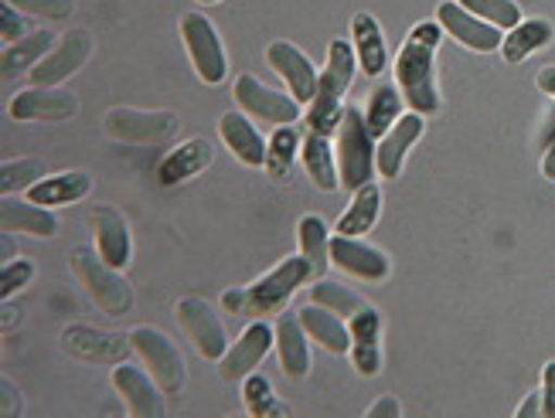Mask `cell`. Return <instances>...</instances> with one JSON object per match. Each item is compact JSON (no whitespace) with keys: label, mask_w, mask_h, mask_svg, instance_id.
Listing matches in <instances>:
<instances>
[{"label":"cell","mask_w":555,"mask_h":418,"mask_svg":"<svg viewBox=\"0 0 555 418\" xmlns=\"http://www.w3.org/2000/svg\"><path fill=\"white\" fill-rule=\"evenodd\" d=\"M62 351L72 354L82 364H124L130 361L133 343L124 334H109V330H95L89 324H72L62 330Z\"/></svg>","instance_id":"obj_10"},{"label":"cell","mask_w":555,"mask_h":418,"mask_svg":"<svg viewBox=\"0 0 555 418\" xmlns=\"http://www.w3.org/2000/svg\"><path fill=\"white\" fill-rule=\"evenodd\" d=\"M310 300L313 303H321V306H327V310H334L337 316H345V319H351L358 310H365L369 303L358 297V292L351 289V286H345V283H313L310 286Z\"/></svg>","instance_id":"obj_37"},{"label":"cell","mask_w":555,"mask_h":418,"mask_svg":"<svg viewBox=\"0 0 555 418\" xmlns=\"http://www.w3.org/2000/svg\"><path fill=\"white\" fill-rule=\"evenodd\" d=\"M331 265L345 269L348 276L365 279V283H385L392 276V262L382 249L369 245L365 238L354 235H334L331 238Z\"/></svg>","instance_id":"obj_17"},{"label":"cell","mask_w":555,"mask_h":418,"mask_svg":"<svg viewBox=\"0 0 555 418\" xmlns=\"http://www.w3.org/2000/svg\"><path fill=\"white\" fill-rule=\"evenodd\" d=\"M300 160H304L310 184L318 191L334 194L337 187H341V167H337V151H334L331 136L310 130L304 136V146H300Z\"/></svg>","instance_id":"obj_28"},{"label":"cell","mask_w":555,"mask_h":418,"mask_svg":"<svg viewBox=\"0 0 555 418\" xmlns=\"http://www.w3.org/2000/svg\"><path fill=\"white\" fill-rule=\"evenodd\" d=\"M313 279V265L304 256H289L280 265H273L267 276H259L253 286H246V313L243 316H270L283 313L294 300V292Z\"/></svg>","instance_id":"obj_5"},{"label":"cell","mask_w":555,"mask_h":418,"mask_svg":"<svg viewBox=\"0 0 555 418\" xmlns=\"http://www.w3.org/2000/svg\"><path fill=\"white\" fill-rule=\"evenodd\" d=\"M402 92H399V86H378L375 92H372V100H369V109H365V122H369V130H372V136L375 140H382L385 133L392 130V122L402 116Z\"/></svg>","instance_id":"obj_35"},{"label":"cell","mask_w":555,"mask_h":418,"mask_svg":"<svg viewBox=\"0 0 555 418\" xmlns=\"http://www.w3.org/2000/svg\"><path fill=\"white\" fill-rule=\"evenodd\" d=\"M222 306H225L232 316H243V313H246V286H243V289H225V292H222Z\"/></svg>","instance_id":"obj_47"},{"label":"cell","mask_w":555,"mask_h":418,"mask_svg":"<svg viewBox=\"0 0 555 418\" xmlns=\"http://www.w3.org/2000/svg\"><path fill=\"white\" fill-rule=\"evenodd\" d=\"M0 225L11 235H31V238H55L59 235V214L55 208H44L28 201H17L14 194H4L0 201Z\"/></svg>","instance_id":"obj_23"},{"label":"cell","mask_w":555,"mask_h":418,"mask_svg":"<svg viewBox=\"0 0 555 418\" xmlns=\"http://www.w3.org/2000/svg\"><path fill=\"white\" fill-rule=\"evenodd\" d=\"M351 44H354L361 71H365L369 79H378L382 71L389 68V48H385L382 24L369 11H358L351 17Z\"/></svg>","instance_id":"obj_27"},{"label":"cell","mask_w":555,"mask_h":418,"mask_svg":"<svg viewBox=\"0 0 555 418\" xmlns=\"http://www.w3.org/2000/svg\"><path fill=\"white\" fill-rule=\"evenodd\" d=\"M31 279H35V265L28 259H11V262H4V273H0V297L11 300L14 292H21Z\"/></svg>","instance_id":"obj_40"},{"label":"cell","mask_w":555,"mask_h":418,"mask_svg":"<svg viewBox=\"0 0 555 418\" xmlns=\"http://www.w3.org/2000/svg\"><path fill=\"white\" fill-rule=\"evenodd\" d=\"M202 8H211V4H222V0H198Z\"/></svg>","instance_id":"obj_51"},{"label":"cell","mask_w":555,"mask_h":418,"mask_svg":"<svg viewBox=\"0 0 555 418\" xmlns=\"http://www.w3.org/2000/svg\"><path fill=\"white\" fill-rule=\"evenodd\" d=\"M267 65L276 71V76L283 79V86L289 89V95H294L297 103H310L313 92H318V68L310 65V58L300 52L297 44L289 41H273L267 48Z\"/></svg>","instance_id":"obj_19"},{"label":"cell","mask_w":555,"mask_h":418,"mask_svg":"<svg viewBox=\"0 0 555 418\" xmlns=\"http://www.w3.org/2000/svg\"><path fill=\"white\" fill-rule=\"evenodd\" d=\"M68 265L76 279L86 286L92 303L109 316H124L133 310V286L124 279V269L109 265L100 249H89V245H76L68 252Z\"/></svg>","instance_id":"obj_3"},{"label":"cell","mask_w":555,"mask_h":418,"mask_svg":"<svg viewBox=\"0 0 555 418\" xmlns=\"http://www.w3.org/2000/svg\"><path fill=\"white\" fill-rule=\"evenodd\" d=\"M552 21L545 17H521L512 31H504L501 41V58L508 65H521L525 58H532L535 52H542L545 44H552Z\"/></svg>","instance_id":"obj_29"},{"label":"cell","mask_w":555,"mask_h":418,"mask_svg":"<svg viewBox=\"0 0 555 418\" xmlns=\"http://www.w3.org/2000/svg\"><path fill=\"white\" fill-rule=\"evenodd\" d=\"M215 160V151L205 136H195V140H184L175 151H167L164 160L157 164V181L164 187H178L191 178H198L202 170H208Z\"/></svg>","instance_id":"obj_25"},{"label":"cell","mask_w":555,"mask_h":418,"mask_svg":"<svg viewBox=\"0 0 555 418\" xmlns=\"http://www.w3.org/2000/svg\"><path fill=\"white\" fill-rule=\"evenodd\" d=\"M44 174H48V170H44V160H35V157L8 160L4 167H0V194L31 191Z\"/></svg>","instance_id":"obj_38"},{"label":"cell","mask_w":555,"mask_h":418,"mask_svg":"<svg viewBox=\"0 0 555 418\" xmlns=\"http://www.w3.org/2000/svg\"><path fill=\"white\" fill-rule=\"evenodd\" d=\"M175 316L184 330V337L195 343V351L205 357V361H222L225 351H229V334L222 327L219 313L208 306V300L202 297H181L178 306H175Z\"/></svg>","instance_id":"obj_8"},{"label":"cell","mask_w":555,"mask_h":418,"mask_svg":"<svg viewBox=\"0 0 555 418\" xmlns=\"http://www.w3.org/2000/svg\"><path fill=\"white\" fill-rule=\"evenodd\" d=\"M552 122H548V130H545V136H542V174L548 178V181H555V113L548 116Z\"/></svg>","instance_id":"obj_45"},{"label":"cell","mask_w":555,"mask_h":418,"mask_svg":"<svg viewBox=\"0 0 555 418\" xmlns=\"http://www.w3.org/2000/svg\"><path fill=\"white\" fill-rule=\"evenodd\" d=\"M55 48V35L52 31H31L21 41L4 48V79H11L14 71H31L48 52Z\"/></svg>","instance_id":"obj_34"},{"label":"cell","mask_w":555,"mask_h":418,"mask_svg":"<svg viewBox=\"0 0 555 418\" xmlns=\"http://www.w3.org/2000/svg\"><path fill=\"white\" fill-rule=\"evenodd\" d=\"M304 136L297 130V122H283V127L273 130L270 146H267V174L273 181H286L289 170H294V160L300 157Z\"/></svg>","instance_id":"obj_32"},{"label":"cell","mask_w":555,"mask_h":418,"mask_svg":"<svg viewBox=\"0 0 555 418\" xmlns=\"http://www.w3.org/2000/svg\"><path fill=\"white\" fill-rule=\"evenodd\" d=\"M456 4H464L470 14L494 24V28H501V31H512L521 21V8L515 4V0H456Z\"/></svg>","instance_id":"obj_39"},{"label":"cell","mask_w":555,"mask_h":418,"mask_svg":"<svg viewBox=\"0 0 555 418\" xmlns=\"http://www.w3.org/2000/svg\"><path fill=\"white\" fill-rule=\"evenodd\" d=\"M375 136L365 122V113L354 109V106H345V116H341V127H337V167H341V187L345 191H358L372 184V178L378 174L375 167Z\"/></svg>","instance_id":"obj_4"},{"label":"cell","mask_w":555,"mask_h":418,"mask_svg":"<svg viewBox=\"0 0 555 418\" xmlns=\"http://www.w3.org/2000/svg\"><path fill=\"white\" fill-rule=\"evenodd\" d=\"M89 228H92V238H95V249L100 256L116 265V269H127L130 259H133V235H130V225L127 218L119 214L116 208L109 205H100L89 211Z\"/></svg>","instance_id":"obj_20"},{"label":"cell","mask_w":555,"mask_h":418,"mask_svg":"<svg viewBox=\"0 0 555 418\" xmlns=\"http://www.w3.org/2000/svg\"><path fill=\"white\" fill-rule=\"evenodd\" d=\"M232 95H235L238 109L249 113L253 119H267L273 127L304 119V103H297L289 92H276L270 86H262L256 76H238L232 86Z\"/></svg>","instance_id":"obj_11"},{"label":"cell","mask_w":555,"mask_h":418,"mask_svg":"<svg viewBox=\"0 0 555 418\" xmlns=\"http://www.w3.org/2000/svg\"><path fill=\"white\" fill-rule=\"evenodd\" d=\"M181 41H184L191 65H195V76L205 86H222L229 76L225 44L219 38V28H215L202 11H191L181 17Z\"/></svg>","instance_id":"obj_6"},{"label":"cell","mask_w":555,"mask_h":418,"mask_svg":"<svg viewBox=\"0 0 555 418\" xmlns=\"http://www.w3.org/2000/svg\"><path fill=\"white\" fill-rule=\"evenodd\" d=\"M89 191H92V178L86 174V170H62V174L41 178L28 191V198L35 205H44V208H68V205L82 201Z\"/></svg>","instance_id":"obj_30"},{"label":"cell","mask_w":555,"mask_h":418,"mask_svg":"<svg viewBox=\"0 0 555 418\" xmlns=\"http://www.w3.org/2000/svg\"><path fill=\"white\" fill-rule=\"evenodd\" d=\"M437 21L443 24V31L453 41H461L464 48H470V52H480V55L501 52L504 31L494 28V24H488V21H480L464 4H456V0H443V4L437 8Z\"/></svg>","instance_id":"obj_14"},{"label":"cell","mask_w":555,"mask_h":418,"mask_svg":"<svg viewBox=\"0 0 555 418\" xmlns=\"http://www.w3.org/2000/svg\"><path fill=\"white\" fill-rule=\"evenodd\" d=\"M348 330H351V364L361 378H375L382 371V313L375 306L358 310L348 319Z\"/></svg>","instance_id":"obj_21"},{"label":"cell","mask_w":555,"mask_h":418,"mask_svg":"<svg viewBox=\"0 0 555 418\" xmlns=\"http://www.w3.org/2000/svg\"><path fill=\"white\" fill-rule=\"evenodd\" d=\"M219 136L229 146V154L246 164V167H267V146L270 140H262V133L253 127V116L249 113H225L219 119Z\"/></svg>","instance_id":"obj_24"},{"label":"cell","mask_w":555,"mask_h":418,"mask_svg":"<svg viewBox=\"0 0 555 418\" xmlns=\"http://www.w3.org/2000/svg\"><path fill=\"white\" fill-rule=\"evenodd\" d=\"M440 21H420L413 31L405 35L399 55H396V86L402 92L405 106L413 113L433 116L440 113V86H437V48L443 41Z\"/></svg>","instance_id":"obj_1"},{"label":"cell","mask_w":555,"mask_h":418,"mask_svg":"<svg viewBox=\"0 0 555 418\" xmlns=\"http://www.w3.org/2000/svg\"><path fill=\"white\" fill-rule=\"evenodd\" d=\"M130 343H133L137 357L147 364L154 381L164 388V395H181L184 381H188V367H184L181 351L175 348V340L154 327H137L130 334Z\"/></svg>","instance_id":"obj_7"},{"label":"cell","mask_w":555,"mask_h":418,"mask_svg":"<svg viewBox=\"0 0 555 418\" xmlns=\"http://www.w3.org/2000/svg\"><path fill=\"white\" fill-rule=\"evenodd\" d=\"M535 86H539V92H545L548 100L555 103V65H545L539 76H535Z\"/></svg>","instance_id":"obj_49"},{"label":"cell","mask_w":555,"mask_h":418,"mask_svg":"<svg viewBox=\"0 0 555 418\" xmlns=\"http://www.w3.org/2000/svg\"><path fill=\"white\" fill-rule=\"evenodd\" d=\"M276 357L280 367L289 381H304L310 375V337L300 324V313L297 310H283L276 313Z\"/></svg>","instance_id":"obj_22"},{"label":"cell","mask_w":555,"mask_h":418,"mask_svg":"<svg viewBox=\"0 0 555 418\" xmlns=\"http://www.w3.org/2000/svg\"><path fill=\"white\" fill-rule=\"evenodd\" d=\"M399 415H402V405H399V399H392V395L378 399V402L369 408V418H399Z\"/></svg>","instance_id":"obj_46"},{"label":"cell","mask_w":555,"mask_h":418,"mask_svg":"<svg viewBox=\"0 0 555 418\" xmlns=\"http://www.w3.org/2000/svg\"><path fill=\"white\" fill-rule=\"evenodd\" d=\"M539 415H542V391H532V395L518 405L515 418H539Z\"/></svg>","instance_id":"obj_48"},{"label":"cell","mask_w":555,"mask_h":418,"mask_svg":"<svg viewBox=\"0 0 555 418\" xmlns=\"http://www.w3.org/2000/svg\"><path fill=\"white\" fill-rule=\"evenodd\" d=\"M273 348H276V330L262 316H256L253 324L235 337V343H229L225 357L219 361L222 378L225 381H246Z\"/></svg>","instance_id":"obj_12"},{"label":"cell","mask_w":555,"mask_h":418,"mask_svg":"<svg viewBox=\"0 0 555 418\" xmlns=\"http://www.w3.org/2000/svg\"><path fill=\"white\" fill-rule=\"evenodd\" d=\"M113 388L116 395L124 399L127 412L133 418H164L167 415V405H164V388L154 381V375L140 371L137 364H116L113 367Z\"/></svg>","instance_id":"obj_15"},{"label":"cell","mask_w":555,"mask_h":418,"mask_svg":"<svg viewBox=\"0 0 555 418\" xmlns=\"http://www.w3.org/2000/svg\"><path fill=\"white\" fill-rule=\"evenodd\" d=\"M354 68H358L354 44L348 38H334L327 44V62L318 79V92H313V100L307 103V113H304L307 130L324 133V136L337 133L345 116V92L354 82Z\"/></svg>","instance_id":"obj_2"},{"label":"cell","mask_w":555,"mask_h":418,"mask_svg":"<svg viewBox=\"0 0 555 418\" xmlns=\"http://www.w3.org/2000/svg\"><path fill=\"white\" fill-rule=\"evenodd\" d=\"M0 21H4V24H0V35H4L8 44L21 41L24 35H31V31H28V24H24V17L17 14V8L8 4V0H4V11H0Z\"/></svg>","instance_id":"obj_42"},{"label":"cell","mask_w":555,"mask_h":418,"mask_svg":"<svg viewBox=\"0 0 555 418\" xmlns=\"http://www.w3.org/2000/svg\"><path fill=\"white\" fill-rule=\"evenodd\" d=\"M79 113V100L62 86H28L11 100L17 122H62Z\"/></svg>","instance_id":"obj_16"},{"label":"cell","mask_w":555,"mask_h":418,"mask_svg":"<svg viewBox=\"0 0 555 418\" xmlns=\"http://www.w3.org/2000/svg\"><path fill=\"white\" fill-rule=\"evenodd\" d=\"M542 415L555 418V361L542 367Z\"/></svg>","instance_id":"obj_44"},{"label":"cell","mask_w":555,"mask_h":418,"mask_svg":"<svg viewBox=\"0 0 555 418\" xmlns=\"http://www.w3.org/2000/svg\"><path fill=\"white\" fill-rule=\"evenodd\" d=\"M300 313V324L307 330V337L324 348L327 354H348L351 351V330H348V319L337 316L334 310L321 306V303H307L297 310Z\"/></svg>","instance_id":"obj_26"},{"label":"cell","mask_w":555,"mask_h":418,"mask_svg":"<svg viewBox=\"0 0 555 418\" xmlns=\"http://www.w3.org/2000/svg\"><path fill=\"white\" fill-rule=\"evenodd\" d=\"M14 319H21V310L14 303H4V330L14 327Z\"/></svg>","instance_id":"obj_50"},{"label":"cell","mask_w":555,"mask_h":418,"mask_svg":"<svg viewBox=\"0 0 555 418\" xmlns=\"http://www.w3.org/2000/svg\"><path fill=\"white\" fill-rule=\"evenodd\" d=\"M243 402H246V412L253 418H289V415H294V412H289V405H283L276 399L270 378H262L256 371L243 381Z\"/></svg>","instance_id":"obj_36"},{"label":"cell","mask_w":555,"mask_h":418,"mask_svg":"<svg viewBox=\"0 0 555 418\" xmlns=\"http://www.w3.org/2000/svg\"><path fill=\"white\" fill-rule=\"evenodd\" d=\"M17 11L31 14V17H48V21H65L76 11V0H8Z\"/></svg>","instance_id":"obj_41"},{"label":"cell","mask_w":555,"mask_h":418,"mask_svg":"<svg viewBox=\"0 0 555 418\" xmlns=\"http://www.w3.org/2000/svg\"><path fill=\"white\" fill-rule=\"evenodd\" d=\"M297 241H300V256L313 265V276H321L331 265V232L327 221L321 214H304L297 225Z\"/></svg>","instance_id":"obj_33"},{"label":"cell","mask_w":555,"mask_h":418,"mask_svg":"<svg viewBox=\"0 0 555 418\" xmlns=\"http://www.w3.org/2000/svg\"><path fill=\"white\" fill-rule=\"evenodd\" d=\"M21 415H24L21 391L14 388L11 378H0V418H21Z\"/></svg>","instance_id":"obj_43"},{"label":"cell","mask_w":555,"mask_h":418,"mask_svg":"<svg viewBox=\"0 0 555 418\" xmlns=\"http://www.w3.org/2000/svg\"><path fill=\"white\" fill-rule=\"evenodd\" d=\"M378 214H382V187L372 181V184L358 187V191L351 194V205L345 208V214H341V218H337L334 232H337V235L365 238V235L375 228Z\"/></svg>","instance_id":"obj_31"},{"label":"cell","mask_w":555,"mask_h":418,"mask_svg":"<svg viewBox=\"0 0 555 418\" xmlns=\"http://www.w3.org/2000/svg\"><path fill=\"white\" fill-rule=\"evenodd\" d=\"M106 136L119 143H157L175 136L178 130V113L171 109H130V106H116L103 119Z\"/></svg>","instance_id":"obj_9"},{"label":"cell","mask_w":555,"mask_h":418,"mask_svg":"<svg viewBox=\"0 0 555 418\" xmlns=\"http://www.w3.org/2000/svg\"><path fill=\"white\" fill-rule=\"evenodd\" d=\"M92 55V35L86 28H72L68 35H62L55 41V48L48 52L28 76L31 86H62L65 79H72L76 71L86 65V58Z\"/></svg>","instance_id":"obj_13"},{"label":"cell","mask_w":555,"mask_h":418,"mask_svg":"<svg viewBox=\"0 0 555 418\" xmlns=\"http://www.w3.org/2000/svg\"><path fill=\"white\" fill-rule=\"evenodd\" d=\"M423 133H426V116H423V113H402V116L392 122V130L375 143V167H378V178H385V181L399 178V174H402V167H405L409 151H413V146L420 143Z\"/></svg>","instance_id":"obj_18"}]
</instances>
